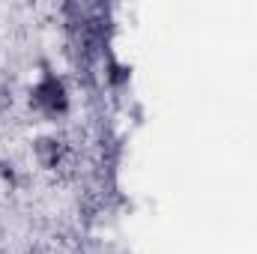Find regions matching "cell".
Listing matches in <instances>:
<instances>
[{"mask_svg": "<svg viewBox=\"0 0 257 254\" xmlns=\"http://www.w3.org/2000/svg\"><path fill=\"white\" fill-rule=\"evenodd\" d=\"M39 105L42 108H48V111H57V108H63V87L57 84V81H45L42 87H39Z\"/></svg>", "mask_w": 257, "mask_h": 254, "instance_id": "cell-1", "label": "cell"}]
</instances>
